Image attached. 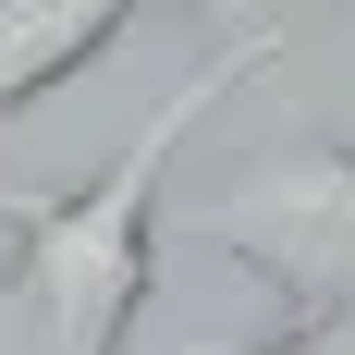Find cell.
I'll return each mask as SVG.
<instances>
[{
  "mask_svg": "<svg viewBox=\"0 0 355 355\" xmlns=\"http://www.w3.org/2000/svg\"><path fill=\"white\" fill-rule=\"evenodd\" d=\"M270 62H282V25H245L233 49H209V62L135 123V147H123L98 184H73V196L0 184V245H12L0 257V306H12L25 355H123L147 282H159V220H172L184 135L209 123V98H233V86L270 73Z\"/></svg>",
  "mask_w": 355,
  "mask_h": 355,
  "instance_id": "obj_1",
  "label": "cell"
},
{
  "mask_svg": "<svg viewBox=\"0 0 355 355\" xmlns=\"http://www.w3.org/2000/svg\"><path fill=\"white\" fill-rule=\"evenodd\" d=\"M184 233L245 257L294 306H343L355 294V147H331V135L257 147L220 196H184Z\"/></svg>",
  "mask_w": 355,
  "mask_h": 355,
  "instance_id": "obj_2",
  "label": "cell"
},
{
  "mask_svg": "<svg viewBox=\"0 0 355 355\" xmlns=\"http://www.w3.org/2000/svg\"><path fill=\"white\" fill-rule=\"evenodd\" d=\"M135 12L147 0H0V123L37 110V98H62Z\"/></svg>",
  "mask_w": 355,
  "mask_h": 355,
  "instance_id": "obj_3",
  "label": "cell"
},
{
  "mask_svg": "<svg viewBox=\"0 0 355 355\" xmlns=\"http://www.w3.org/2000/svg\"><path fill=\"white\" fill-rule=\"evenodd\" d=\"M209 12H233V0H209Z\"/></svg>",
  "mask_w": 355,
  "mask_h": 355,
  "instance_id": "obj_6",
  "label": "cell"
},
{
  "mask_svg": "<svg viewBox=\"0 0 355 355\" xmlns=\"http://www.w3.org/2000/svg\"><path fill=\"white\" fill-rule=\"evenodd\" d=\"M0 355H25V331H12V306H0Z\"/></svg>",
  "mask_w": 355,
  "mask_h": 355,
  "instance_id": "obj_5",
  "label": "cell"
},
{
  "mask_svg": "<svg viewBox=\"0 0 355 355\" xmlns=\"http://www.w3.org/2000/svg\"><path fill=\"white\" fill-rule=\"evenodd\" d=\"M184 355H355V294L343 306H294V331H270V343H184Z\"/></svg>",
  "mask_w": 355,
  "mask_h": 355,
  "instance_id": "obj_4",
  "label": "cell"
}]
</instances>
